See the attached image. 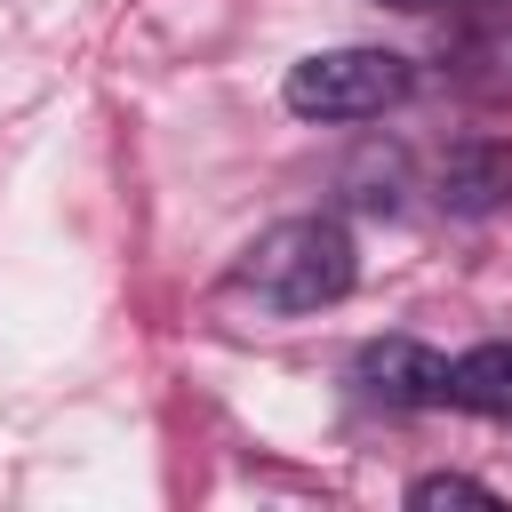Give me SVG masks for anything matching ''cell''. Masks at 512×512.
Listing matches in <instances>:
<instances>
[{
    "label": "cell",
    "instance_id": "8992f818",
    "mask_svg": "<svg viewBox=\"0 0 512 512\" xmlns=\"http://www.w3.org/2000/svg\"><path fill=\"white\" fill-rule=\"evenodd\" d=\"M448 504H496V488L472 480V472H424V480H408V512H448Z\"/></svg>",
    "mask_w": 512,
    "mask_h": 512
},
{
    "label": "cell",
    "instance_id": "52a82bcc",
    "mask_svg": "<svg viewBox=\"0 0 512 512\" xmlns=\"http://www.w3.org/2000/svg\"><path fill=\"white\" fill-rule=\"evenodd\" d=\"M376 8H432V0H376Z\"/></svg>",
    "mask_w": 512,
    "mask_h": 512
},
{
    "label": "cell",
    "instance_id": "277c9868",
    "mask_svg": "<svg viewBox=\"0 0 512 512\" xmlns=\"http://www.w3.org/2000/svg\"><path fill=\"white\" fill-rule=\"evenodd\" d=\"M432 192L448 216H496L512 200V144L504 136H456L432 168Z\"/></svg>",
    "mask_w": 512,
    "mask_h": 512
},
{
    "label": "cell",
    "instance_id": "3957f363",
    "mask_svg": "<svg viewBox=\"0 0 512 512\" xmlns=\"http://www.w3.org/2000/svg\"><path fill=\"white\" fill-rule=\"evenodd\" d=\"M352 384L376 408H440L448 400V360L416 336H376V344L352 352Z\"/></svg>",
    "mask_w": 512,
    "mask_h": 512
},
{
    "label": "cell",
    "instance_id": "6da1fadb",
    "mask_svg": "<svg viewBox=\"0 0 512 512\" xmlns=\"http://www.w3.org/2000/svg\"><path fill=\"white\" fill-rule=\"evenodd\" d=\"M360 280V248L336 216H288L272 232L248 240L240 256V288L272 312H320V304H344Z\"/></svg>",
    "mask_w": 512,
    "mask_h": 512
},
{
    "label": "cell",
    "instance_id": "5b68a950",
    "mask_svg": "<svg viewBox=\"0 0 512 512\" xmlns=\"http://www.w3.org/2000/svg\"><path fill=\"white\" fill-rule=\"evenodd\" d=\"M448 408L512 416V344H472L448 360Z\"/></svg>",
    "mask_w": 512,
    "mask_h": 512
},
{
    "label": "cell",
    "instance_id": "7a4b0ae2",
    "mask_svg": "<svg viewBox=\"0 0 512 512\" xmlns=\"http://www.w3.org/2000/svg\"><path fill=\"white\" fill-rule=\"evenodd\" d=\"M416 88V64L392 48H320L304 64H288L280 96L296 120H376Z\"/></svg>",
    "mask_w": 512,
    "mask_h": 512
}]
</instances>
